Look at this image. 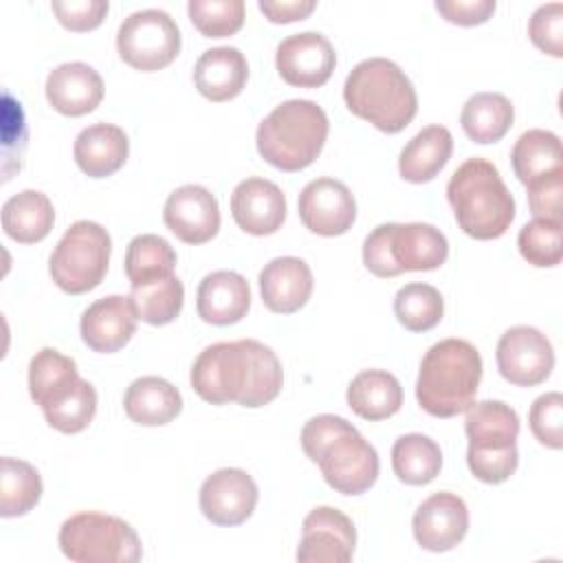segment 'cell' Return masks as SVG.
Returning a JSON list of instances; mask_svg holds the SVG:
<instances>
[{"label":"cell","instance_id":"11","mask_svg":"<svg viewBox=\"0 0 563 563\" xmlns=\"http://www.w3.org/2000/svg\"><path fill=\"white\" fill-rule=\"evenodd\" d=\"M112 240L110 233L92 222H73L48 260L53 282L68 295H81L101 284L108 273Z\"/></svg>","mask_w":563,"mask_h":563},{"label":"cell","instance_id":"43","mask_svg":"<svg viewBox=\"0 0 563 563\" xmlns=\"http://www.w3.org/2000/svg\"><path fill=\"white\" fill-rule=\"evenodd\" d=\"M528 187V205L534 218L561 220V191H563V172L539 178Z\"/></svg>","mask_w":563,"mask_h":563},{"label":"cell","instance_id":"36","mask_svg":"<svg viewBox=\"0 0 563 563\" xmlns=\"http://www.w3.org/2000/svg\"><path fill=\"white\" fill-rule=\"evenodd\" d=\"M130 299L141 321L150 325H165L180 314L185 288L176 275H169L143 286H132Z\"/></svg>","mask_w":563,"mask_h":563},{"label":"cell","instance_id":"45","mask_svg":"<svg viewBox=\"0 0 563 563\" xmlns=\"http://www.w3.org/2000/svg\"><path fill=\"white\" fill-rule=\"evenodd\" d=\"M260 11L275 24H286V22H297L308 18L317 2L314 0H260L257 2Z\"/></svg>","mask_w":563,"mask_h":563},{"label":"cell","instance_id":"18","mask_svg":"<svg viewBox=\"0 0 563 563\" xmlns=\"http://www.w3.org/2000/svg\"><path fill=\"white\" fill-rule=\"evenodd\" d=\"M163 222L185 244H205L220 229V207L207 187L180 185L165 200Z\"/></svg>","mask_w":563,"mask_h":563},{"label":"cell","instance_id":"10","mask_svg":"<svg viewBox=\"0 0 563 563\" xmlns=\"http://www.w3.org/2000/svg\"><path fill=\"white\" fill-rule=\"evenodd\" d=\"M57 541L75 563H136L143 556L141 539L128 521L95 510L70 515Z\"/></svg>","mask_w":563,"mask_h":563},{"label":"cell","instance_id":"13","mask_svg":"<svg viewBox=\"0 0 563 563\" xmlns=\"http://www.w3.org/2000/svg\"><path fill=\"white\" fill-rule=\"evenodd\" d=\"M497 369L517 387L541 385L554 367L550 339L532 325L508 328L497 343Z\"/></svg>","mask_w":563,"mask_h":563},{"label":"cell","instance_id":"35","mask_svg":"<svg viewBox=\"0 0 563 563\" xmlns=\"http://www.w3.org/2000/svg\"><path fill=\"white\" fill-rule=\"evenodd\" d=\"M42 497V477L37 468L18 457H2L0 471V515L22 517L37 506Z\"/></svg>","mask_w":563,"mask_h":563},{"label":"cell","instance_id":"5","mask_svg":"<svg viewBox=\"0 0 563 563\" xmlns=\"http://www.w3.org/2000/svg\"><path fill=\"white\" fill-rule=\"evenodd\" d=\"M482 356L464 339H442L427 350L416 380L418 405L435 418H453L475 402Z\"/></svg>","mask_w":563,"mask_h":563},{"label":"cell","instance_id":"24","mask_svg":"<svg viewBox=\"0 0 563 563\" xmlns=\"http://www.w3.org/2000/svg\"><path fill=\"white\" fill-rule=\"evenodd\" d=\"M251 308L249 282L235 271H213L202 277L196 290V310L205 323L231 325Z\"/></svg>","mask_w":563,"mask_h":563},{"label":"cell","instance_id":"21","mask_svg":"<svg viewBox=\"0 0 563 563\" xmlns=\"http://www.w3.org/2000/svg\"><path fill=\"white\" fill-rule=\"evenodd\" d=\"M136 310L130 297L108 295L92 301L79 321L84 343L99 354H112L121 350L136 332Z\"/></svg>","mask_w":563,"mask_h":563},{"label":"cell","instance_id":"42","mask_svg":"<svg viewBox=\"0 0 563 563\" xmlns=\"http://www.w3.org/2000/svg\"><path fill=\"white\" fill-rule=\"evenodd\" d=\"M108 0H55L51 2L53 13L57 15L59 24L68 31H92L97 29L106 13Z\"/></svg>","mask_w":563,"mask_h":563},{"label":"cell","instance_id":"25","mask_svg":"<svg viewBox=\"0 0 563 563\" xmlns=\"http://www.w3.org/2000/svg\"><path fill=\"white\" fill-rule=\"evenodd\" d=\"M130 154L128 134L112 123H92L84 128L73 145L77 167L90 178L112 176L123 167Z\"/></svg>","mask_w":563,"mask_h":563},{"label":"cell","instance_id":"29","mask_svg":"<svg viewBox=\"0 0 563 563\" xmlns=\"http://www.w3.org/2000/svg\"><path fill=\"white\" fill-rule=\"evenodd\" d=\"M347 405L363 420H385L400 409L402 387L385 369H363L347 385Z\"/></svg>","mask_w":563,"mask_h":563},{"label":"cell","instance_id":"23","mask_svg":"<svg viewBox=\"0 0 563 563\" xmlns=\"http://www.w3.org/2000/svg\"><path fill=\"white\" fill-rule=\"evenodd\" d=\"M46 99L59 114H88L103 99V79L84 62L59 64L46 77Z\"/></svg>","mask_w":563,"mask_h":563},{"label":"cell","instance_id":"34","mask_svg":"<svg viewBox=\"0 0 563 563\" xmlns=\"http://www.w3.org/2000/svg\"><path fill=\"white\" fill-rule=\"evenodd\" d=\"M125 275L130 286H143L174 275L176 251L156 233H141L125 249Z\"/></svg>","mask_w":563,"mask_h":563},{"label":"cell","instance_id":"4","mask_svg":"<svg viewBox=\"0 0 563 563\" xmlns=\"http://www.w3.org/2000/svg\"><path fill=\"white\" fill-rule=\"evenodd\" d=\"M446 200L457 227L475 240L501 238L515 220V198L499 169L479 156L466 158L451 174Z\"/></svg>","mask_w":563,"mask_h":563},{"label":"cell","instance_id":"33","mask_svg":"<svg viewBox=\"0 0 563 563\" xmlns=\"http://www.w3.org/2000/svg\"><path fill=\"white\" fill-rule=\"evenodd\" d=\"M391 468L409 486L433 482L442 468V451L435 440L422 433H405L391 446Z\"/></svg>","mask_w":563,"mask_h":563},{"label":"cell","instance_id":"31","mask_svg":"<svg viewBox=\"0 0 563 563\" xmlns=\"http://www.w3.org/2000/svg\"><path fill=\"white\" fill-rule=\"evenodd\" d=\"M510 163H512L515 176L523 185H530L539 178L563 172L561 139L550 130H541V128L526 130L515 141V147L510 152Z\"/></svg>","mask_w":563,"mask_h":563},{"label":"cell","instance_id":"39","mask_svg":"<svg viewBox=\"0 0 563 563\" xmlns=\"http://www.w3.org/2000/svg\"><path fill=\"white\" fill-rule=\"evenodd\" d=\"M187 13L205 37H227L244 24L242 0H189Z\"/></svg>","mask_w":563,"mask_h":563},{"label":"cell","instance_id":"41","mask_svg":"<svg viewBox=\"0 0 563 563\" xmlns=\"http://www.w3.org/2000/svg\"><path fill=\"white\" fill-rule=\"evenodd\" d=\"M528 35L539 51L552 57H561L563 55V4L561 2L541 4L528 22Z\"/></svg>","mask_w":563,"mask_h":563},{"label":"cell","instance_id":"28","mask_svg":"<svg viewBox=\"0 0 563 563\" xmlns=\"http://www.w3.org/2000/svg\"><path fill=\"white\" fill-rule=\"evenodd\" d=\"M453 136L444 125H427L400 150L398 172L409 183H429L449 163Z\"/></svg>","mask_w":563,"mask_h":563},{"label":"cell","instance_id":"20","mask_svg":"<svg viewBox=\"0 0 563 563\" xmlns=\"http://www.w3.org/2000/svg\"><path fill=\"white\" fill-rule=\"evenodd\" d=\"M231 216L251 235H271L286 220V196L266 178H244L231 194Z\"/></svg>","mask_w":563,"mask_h":563},{"label":"cell","instance_id":"8","mask_svg":"<svg viewBox=\"0 0 563 563\" xmlns=\"http://www.w3.org/2000/svg\"><path fill=\"white\" fill-rule=\"evenodd\" d=\"M464 429L468 438L466 464L473 477L484 484L506 482L519 464L517 411L501 400L473 402L466 409Z\"/></svg>","mask_w":563,"mask_h":563},{"label":"cell","instance_id":"32","mask_svg":"<svg viewBox=\"0 0 563 563\" xmlns=\"http://www.w3.org/2000/svg\"><path fill=\"white\" fill-rule=\"evenodd\" d=\"M515 119L508 97L501 92H475L466 99L460 112V123L466 136L475 143H497L506 136Z\"/></svg>","mask_w":563,"mask_h":563},{"label":"cell","instance_id":"38","mask_svg":"<svg viewBox=\"0 0 563 563\" xmlns=\"http://www.w3.org/2000/svg\"><path fill=\"white\" fill-rule=\"evenodd\" d=\"M517 246L521 257L537 268H552L563 257L561 220L534 218L519 229Z\"/></svg>","mask_w":563,"mask_h":563},{"label":"cell","instance_id":"37","mask_svg":"<svg viewBox=\"0 0 563 563\" xmlns=\"http://www.w3.org/2000/svg\"><path fill=\"white\" fill-rule=\"evenodd\" d=\"M394 314L409 332H427L440 323L444 314V299L431 284L411 282L396 292Z\"/></svg>","mask_w":563,"mask_h":563},{"label":"cell","instance_id":"2","mask_svg":"<svg viewBox=\"0 0 563 563\" xmlns=\"http://www.w3.org/2000/svg\"><path fill=\"white\" fill-rule=\"evenodd\" d=\"M303 453L319 464L323 479L341 495H361L378 479V453L341 416L319 413L301 429Z\"/></svg>","mask_w":563,"mask_h":563},{"label":"cell","instance_id":"9","mask_svg":"<svg viewBox=\"0 0 563 563\" xmlns=\"http://www.w3.org/2000/svg\"><path fill=\"white\" fill-rule=\"evenodd\" d=\"M446 257V235L427 222L378 224L363 242V264L376 277H396L405 271H433Z\"/></svg>","mask_w":563,"mask_h":563},{"label":"cell","instance_id":"17","mask_svg":"<svg viewBox=\"0 0 563 563\" xmlns=\"http://www.w3.org/2000/svg\"><path fill=\"white\" fill-rule=\"evenodd\" d=\"M257 484L242 468H218L200 486V510L216 526H240L257 506Z\"/></svg>","mask_w":563,"mask_h":563},{"label":"cell","instance_id":"1","mask_svg":"<svg viewBox=\"0 0 563 563\" xmlns=\"http://www.w3.org/2000/svg\"><path fill=\"white\" fill-rule=\"evenodd\" d=\"M189 380L194 391L211 405L238 402L255 409L277 398L284 372L268 345L240 339L207 345L196 356Z\"/></svg>","mask_w":563,"mask_h":563},{"label":"cell","instance_id":"40","mask_svg":"<svg viewBox=\"0 0 563 563\" xmlns=\"http://www.w3.org/2000/svg\"><path fill=\"white\" fill-rule=\"evenodd\" d=\"M532 435L548 449L563 446V396L559 391L541 394L528 413Z\"/></svg>","mask_w":563,"mask_h":563},{"label":"cell","instance_id":"12","mask_svg":"<svg viewBox=\"0 0 563 563\" xmlns=\"http://www.w3.org/2000/svg\"><path fill=\"white\" fill-rule=\"evenodd\" d=\"M117 51L136 70H161L180 53V29L163 9L134 11L117 31Z\"/></svg>","mask_w":563,"mask_h":563},{"label":"cell","instance_id":"15","mask_svg":"<svg viewBox=\"0 0 563 563\" xmlns=\"http://www.w3.org/2000/svg\"><path fill=\"white\" fill-rule=\"evenodd\" d=\"M354 545L356 528L352 519L332 506H317L301 523L297 561L347 563L354 556Z\"/></svg>","mask_w":563,"mask_h":563},{"label":"cell","instance_id":"22","mask_svg":"<svg viewBox=\"0 0 563 563\" xmlns=\"http://www.w3.org/2000/svg\"><path fill=\"white\" fill-rule=\"evenodd\" d=\"M260 295L264 306L277 314H292L306 306L312 295V271L295 255L275 257L260 271Z\"/></svg>","mask_w":563,"mask_h":563},{"label":"cell","instance_id":"26","mask_svg":"<svg viewBox=\"0 0 563 563\" xmlns=\"http://www.w3.org/2000/svg\"><path fill=\"white\" fill-rule=\"evenodd\" d=\"M249 79L246 57L235 46H216L205 51L194 66V84L209 101H229L238 97Z\"/></svg>","mask_w":563,"mask_h":563},{"label":"cell","instance_id":"44","mask_svg":"<svg viewBox=\"0 0 563 563\" xmlns=\"http://www.w3.org/2000/svg\"><path fill=\"white\" fill-rule=\"evenodd\" d=\"M495 0H435L440 15L460 26H475L495 13Z\"/></svg>","mask_w":563,"mask_h":563},{"label":"cell","instance_id":"3","mask_svg":"<svg viewBox=\"0 0 563 563\" xmlns=\"http://www.w3.org/2000/svg\"><path fill=\"white\" fill-rule=\"evenodd\" d=\"M343 99L352 114L387 134L405 130L418 112V95L411 79L387 57L358 62L345 77Z\"/></svg>","mask_w":563,"mask_h":563},{"label":"cell","instance_id":"7","mask_svg":"<svg viewBox=\"0 0 563 563\" xmlns=\"http://www.w3.org/2000/svg\"><path fill=\"white\" fill-rule=\"evenodd\" d=\"M328 130V114L317 101L288 99L262 119L255 143L268 165L282 172H299L321 154Z\"/></svg>","mask_w":563,"mask_h":563},{"label":"cell","instance_id":"19","mask_svg":"<svg viewBox=\"0 0 563 563\" xmlns=\"http://www.w3.org/2000/svg\"><path fill=\"white\" fill-rule=\"evenodd\" d=\"M413 537L429 552L453 550L468 532V508L455 493H433L413 512Z\"/></svg>","mask_w":563,"mask_h":563},{"label":"cell","instance_id":"14","mask_svg":"<svg viewBox=\"0 0 563 563\" xmlns=\"http://www.w3.org/2000/svg\"><path fill=\"white\" fill-rule=\"evenodd\" d=\"M275 66L286 84L297 88H319L332 77L336 53L323 33L301 31L277 44Z\"/></svg>","mask_w":563,"mask_h":563},{"label":"cell","instance_id":"30","mask_svg":"<svg viewBox=\"0 0 563 563\" xmlns=\"http://www.w3.org/2000/svg\"><path fill=\"white\" fill-rule=\"evenodd\" d=\"M55 222V209L46 194L37 189H24L13 194L2 205V229L4 233L20 242L33 244L44 240Z\"/></svg>","mask_w":563,"mask_h":563},{"label":"cell","instance_id":"16","mask_svg":"<svg viewBox=\"0 0 563 563\" xmlns=\"http://www.w3.org/2000/svg\"><path fill=\"white\" fill-rule=\"evenodd\" d=\"M299 218L317 235L334 238L352 229L356 220V200L345 183L336 178H314L299 194Z\"/></svg>","mask_w":563,"mask_h":563},{"label":"cell","instance_id":"6","mask_svg":"<svg viewBox=\"0 0 563 563\" xmlns=\"http://www.w3.org/2000/svg\"><path fill=\"white\" fill-rule=\"evenodd\" d=\"M29 394L46 422L62 433L84 431L97 411L95 387L77 374V363L55 347H42L31 358Z\"/></svg>","mask_w":563,"mask_h":563},{"label":"cell","instance_id":"27","mask_svg":"<svg viewBox=\"0 0 563 563\" xmlns=\"http://www.w3.org/2000/svg\"><path fill=\"white\" fill-rule=\"evenodd\" d=\"M123 409L136 424L161 427L180 413L183 398L169 380L161 376H141L125 389Z\"/></svg>","mask_w":563,"mask_h":563}]
</instances>
